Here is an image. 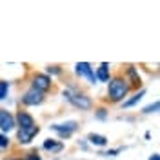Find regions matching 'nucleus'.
<instances>
[{"mask_svg":"<svg viewBox=\"0 0 160 160\" xmlns=\"http://www.w3.org/2000/svg\"><path fill=\"white\" fill-rule=\"evenodd\" d=\"M120 73H122V77L126 78V82L129 84L131 93L144 88V80H142V75H140V71H138V66H135V64H126Z\"/></svg>","mask_w":160,"mask_h":160,"instance_id":"423d86ee","label":"nucleus"},{"mask_svg":"<svg viewBox=\"0 0 160 160\" xmlns=\"http://www.w3.org/2000/svg\"><path fill=\"white\" fill-rule=\"evenodd\" d=\"M44 73L48 75V77H51V78H60V77H64V68L60 66V64H49V66H46V69H44Z\"/></svg>","mask_w":160,"mask_h":160,"instance_id":"2eb2a0df","label":"nucleus"},{"mask_svg":"<svg viewBox=\"0 0 160 160\" xmlns=\"http://www.w3.org/2000/svg\"><path fill=\"white\" fill-rule=\"evenodd\" d=\"M15 115V124H17V129H28V128H33L35 124H38L37 118L31 115L28 109L24 108H18V109L13 113Z\"/></svg>","mask_w":160,"mask_h":160,"instance_id":"6e6552de","label":"nucleus"},{"mask_svg":"<svg viewBox=\"0 0 160 160\" xmlns=\"http://www.w3.org/2000/svg\"><path fill=\"white\" fill-rule=\"evenodd\" d=\"M86 140H88V144H89V146L98 148V149H104V148H108V146H109V138H108L106 135H102V133H95V131L88 133Z\"/></svg>","mask_w":160,"mask_h":160,"instance_id":"f8f14e48","label":"nucleus"},{"mask_svg":"<svg viewBox=\"0 0 160 160\" xmlns=\"http://www.w3.org/2000/svg\"><path fill=\"white\" fill-rule=\"evenodd\" d=\"M95 77H97V82H102V84H108L113 77V73H111V66L109 62H102L98 68L95 69Z\"/></svg>","mask_w":160,"mask_h":160,"instance_id":"4468645a","label":"nucleus"},{"mask_svg":"<svg viewBox=\"0 0 160 160\" xmlns=\"http://www.w3.org/2000/svg\"><path fill=\"white\" fill-rule=\"evenodd\" d=\"M49 129L57 135V138L58 140H69L77 131L80 129V124L78 120H66V122H55V124H51Z\"/></svg>","mask_w":160,"mask_h":160,"instance_id":"20e7f679","label":"nucleus"},{"mask_svg":"<svg viewBox=\"0 0 160 160\" xmlns=\"http://www.w3.org/2000/svg\"><path fill=\"white\" fill-rule=\"evenodd\" d=\"M124 149H126L124 146H118V148H111V149L100 151L98 155H102V157H111V158H113V157H118V155H120V153H122Z\"/></svg>","mask_w":160,"mask_h":160,"instance_id":"6ab92c4d","label":"nucleus"},{"mask_svg":"<svg viewBox=\"0 0 160 160\" xmlns=\"http://www.w3.org/2000/svg\"><path fill=\"white\" fill-rule=\"evenodd\" d=\"M4 160H24V158H22V155H9V157H6Z\"/></svg>","mask_w":160,"mask_h":160,"instance_id":"5701e85b","label":"nucleus"},{"mask_svg":"<svg viewBox=\"0 0 160 160\" xmlns=\"http://www.w3.org/2000/svg\"><path fill=\"white\" fill-rule=\"evenodd\" d=\"M131 95V88L129 84L126 82V78L122 77V73H113V77L111 80L108 82V89H106V106L109 104V106H117V104H122L124 100L128 98Z\"/></svg>","mask_w":160,"mask_h":160,"instance_id":"f03ea898","label":"nucleus"},{"mask_svg":"<svg viewBox=\"0 0 160 160\" xmlns=\"http://www.w3.org/2000/svg\"><path fill=\"white\" fill-rule=\"evenodd\" d=\"M40 149L46 151V153H49V155H60L62 151L66 149V142H62L58 138H46L42 142V146H40Z\"/></svg>","mask_w":160,"mask_h":160,"instance_id":"9b49d317","label":"nucleus"},{"mask_svg":"<svg viewBox=\"0 0 160 160\" xmlns=\"http://www.w3.org/2000/svg\"><path fill=\"white\" fill-rule=\"evenodd\" d=\"M46 100H48V95H44V93H40V91L33 89V88H28V89L20 95L18 102H20V108L28 109V108H38V106H44Z\"/></svg>","mask_w":160,"mask_h":160,"instance_id":"39448f33","label":"nucleus"},{"mask_svg":"<svg viewBox=\"0 0 160 160\" xmlns=\"http://www.w3.org/2000/svg\"><path fill=\"white\" fill-rule=\"evenodd\" d=\"M9 89H11L9 82L0 78V102H6V100L9 98Z\"/></svg>","mask_w":160,"mask_h":160,"instance_id":"f3484780","label":"nucleus"},{"mask_svg":"<svg viewBox=\"0 0 160 160\" xmlns=\"http://www.w3.org/2000/svg\"><path fill=\"white\" fill-rule=\"evenodd\" d=\"M144 138H146V140H151V131H146V133H144Z\"/></svg>","mask_w":160,"mask_h":160,"instance_id":"393cba45","label":"nucleus"},{"mask_svg":"<svg viewBox=\"0 0 160 160\" xmlns=\"http://www.w3.org/2000/svg\"><path fill=\"white\" fill-rule=\"evenodd\" d=\"M77 146H78V148H80L82 151H88V149L91 148L89 144H88V140H86V138H80L78 142H77Z\"/></svg>","mask_w":160,"mask_h":160,"instance_id":"4be33fe9","label":"nucleus"},{"mask_svg":"<svg viewBox=\"0 0 160 160\" xmlns=\"http://www.w3.org/2000/svg\"><path fill=\"white\" fill-rule=\"evenodd\" d=\"M78 160H86V158H78Z\"/></svg>","mask_w":160,"mask_h":160,"instance_id":"a878e982","label":"nucleus"},{"mask_svg":"<svg viewBox=\"0 0 160 160\" xmlns=\"http://www.w3.org/2000/svg\"><path fill=\"white\" fill-rule=\"evenodd\" d=\"M73 71H75V77L77 78H86L91 86H97L98 84L97 82V77H95V68L91 66L89 62H77Z\"/></svg>","mask_w":160,"mask_h":160,"instance_id":"0eeeda50","label":"nucleus"},{"mask_svg":"<svg viewBox=\"0 0 160 160\" xmlns=\"http://www.w3.org/2000/svg\"><path fill=\"white\" fill-rule=\"evenodd\" d=\"M11 146H13V142H11L9 135H4V133H0V151L11 149Z\"/></svg>","mask_w":160,"mask_h":160,"instance_id":"aec40b11","label":"nucleus"},{"mask_svg":"<svg viewBox=\"0 0 160 160\" xmlns=\"http://www.w3.org/2000/svg\"><path fill=\"white\" fill-rule=\"evenodd\" d=\"M148 160H160V155H158V153H153Z\"/></svg>","mask_w":160,"mask_h":160,"instance_id":"b1692460","label":"nucleus"},{"mask_svg":"<svg viewBox=\"0 0 160 160\" xmlns=\"http://www.w3.org/2000/svg\"><path fill=\"white\" fill-rule=\"evenodd\" d=\"M62 98L66 100L69 106H73L75 109L82 111V113L95 109V100L91 98V95L86 93L82 88H78V86L73 84V82H69L68 88L62 89Z\"/></svg>","mask_w":160,"mask_h":160,"instance_id":"f257e3e1","label":"nucleus"},{"mask_svg":"<svg viewBox=\"0 0 160 160\" xmlns=\"http://www.w3.org/2000/svg\"><path fill=\"white\" fill-rule=\"evenodd\" d=\"M95 120H98V122H106V120L109 118V108L106 106V104H102V106H95Z\"/></svg>","mask_w":160,"mask_h":160,"instance_id":"dca6fc26","label":"nucleus"},{"mask_svg":"<svg viewBox=\"0 0 160 160\" xmlns=\"http://www.w3.org/2000/svg\"><path fill=\"white\" fill-rule=\"evenodd\" d=\"M13 131H17V124H15V115L13 111L8 108H0V133L9 135Z\"/></svg>","mask_w":160,"mask_h":160,"instance_id":"1a4fd4ad","label":"nucleus"},{"mask_svg":"<svg viewBox=\"0 0 160 160\" xmlns=\"http://www.w3.org/2000/svg\"><path fill=\"white\" fill-rule=\"evenodd\" d=\"M15 133H17L15 140H17L18 146H29V144H33V140L37 138V135L40 133V126L35 124L33 128H28V129H17Z\"/></svg>","mask_w":160,"mask_h":160,"instance_id":"9d476101","label":"nucleus"},{"mask_svg":"<svg viewBox=\"0 0 160 160\" xmlns=\"http://www.w3.org/2000/svg\"><path fill=\"white\" fill-rule=\"evenodd\" d=\"M144 97H146V89H144V88H142V89H138V91H133L129 97H128V98L120 104V108H122L124 111H126V109H131V108L138 106V102L144 98Z\"/></svg>","mask_w":160,"mask_h":160,"instance_id":"ddd939ff","label":"nucleus"},{"mask_svg":"<svg viewBox=\"0 0 160 160\" xmlns=\"http://www.w3.org/2000/svg\"><path fill=\"white\" fill-rule=\"evenodd\" d=\"M158 109H160V100H155V102L148 104L146 108H142L140 113L142 115H153V113H158Z\"/></svg>","mask_w":160,"mask_h":160,"instance_id":"a211bd4d","label":"nucleus"},{"mask_svg":"<svg viewBox=\"0 0 160 160\" xmlns=\"http://www.w3.org/2000/svg\"><path fill=\"white\" fill-rule=\"evenodd\" d=\"M22 158H24V160H44L38 149H29L28 153H24V155H22Z\"/></svg>","mask_w":160,"mask_h":160,"instance_id":"412c9836","label":"nucleus"},{"mask_svg":"<svg viewBox=\"0 0 160 160\" xmlns=\"http://www.w3.org/2000/svg\"><path fill=\"white\" fill-rule=\"evenodd\" d=\"M29 88L40 91L44 95H49L55 91V80L48 77L44 71H31L29 75Z\"/></svg>","mask_w":160,"mask_h":160,"instance_id":"7ed1b4c3","label":"nucleus"}]
</instances>
